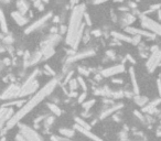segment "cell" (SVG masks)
<instances>
[{
  "label": "cell",
  "mask_w": 161,
  "mask_h": 141,
  "mask_svg": "<svg viewBox=\"0 0 161 141\" xmlns=\"http://www.w3.org/2000/svg\"><path fill=\"white\" fill-rule=\"evenodd\" d=\"M58 83H60V78L58 77H53L52 80H50L48 83L45 84L44 86L40 88L39 92L36 94H34L29 100H27L26 105L23 106L22 108H20L18 111L14 114V116L12 117V119L10 120L7 126L5 127L3 129H1V136L5 137L6 136V131L7 130H9V129H12L14 126H18L20 124V120L23 118V117H26L30 111H32L33 109L36 108V106L39 105L40 103H42L43 100L49 97L53 93V90L55 89V87L58 86Z\"/></svg>",
  "instance_id": "obj_1"
},
{
  "label": "cell",
  "mask_w": 161,
  "mask_h": 141,
  "mask_svg": "<svg viewBox=\"0 0 161 141\" xmlns=\"http://www.w3.org/2000/svg\"><path fill=\"white\" fill-rule=\"evenodd\" d=\"M85 13H86V5L78 3L72 9L71 16L68 19L65 43L75 51L77 50L80 42H83V35L86 29V24L83 22Z\"/></svg>",
  "instance_id": "obj_2"
},
{
  "label": "cell",
  "mask_w": 161,
  "mask_h": 141,
  "mask_svg": "<svg viewBox=\"0 0 161 141\" xmlns=\"http://www.w3.org/2000/svg\"><path fill=\"white\" fill-rule=\"evenodd\" d=\"M61 40L62 38L60 34H49L48 36H45L44 40H42L40 43V51L42 52L44 60H48L55 54L54 48L60 43Z\"/></svg>",
  "instance_id": "obj_3"
},
{
  "label": "cell",
  "mask_w": 161,
  "mask_h": 141,
  "mask_svg": "<svg viewBox=\"0 0 161 141\" xmlns=\"http://www.w3.org/2000/svg\"><path fill=\"white\" fill-rule=\"evenodd\" d=\"M140 18V24L141 28H144V30H147L149 32H151L152 34L156 35H161V23L157 22L155 20H152L151 18H149L148 16L142 14L139 17Z\"/></svg>",
  "instance_id": "obj_4"
},
{
  "label": "cell",
  "mask_w": 161,
  "mask_h": 141,
  "mask_svg": "<svg viewBox=\"0 0 161 141\" xmlns=\"http://www.w3.org/2000/svg\"><path fill=\"white\" fill-rule=\"evenodd\" d=\"M20 93H21V85L16 83H11L6 89L1 94V99L2 102H11V100L19 99Z\"/></svg>",
  "instance_id": "obj_5"
},
{
  "label": "cell",
  "mask_w": 161,
  "mask_h": 141,
  "mask_svg": "<svg viewBox=\"0 0 161 141\" xmlns=\"http://www.w3.org/2000/svg\"><path fill=\"white\" fill-rule=\"evenodd\" d=\"M18 128H19V132L23 136L26 141H44L41 135L34 128H31L24 124H19Z\"/></svg>",
  "instance_id": "obj_6"
},
{
  "label": "cell",
  "mask_w": 161,
  "mask_h": 141,
  "mask_svg": "<svg viewBox=\"0 0 161 141\" xmlns=\"http://www.w3.org/2000/svg\"><path fill=\"white\" fill-rule=\"evenodd\" d=\"M53 13L51 12V11H49V12H46L44 14V16H42L40 19H38L36 21H34L33 23H31L29 27H27L26 30H24V33L26 34H30V33L34 32V31H36V30H40L42 29L43 27L46 24V22H48L50 19H53Z\"/></svg>",
  "instance_id": "obj_7"
},
{
  "label": "cell",
  "mask_w": 161,
  "mask_h": 141,
  "mask_svg": "<svg viewBox=\"0 0 161 141\" xmlns=\"http://www.w3.org/2000/svg\"><path fill=\"white\" fill-rule=\"evenodd\" d=\"M94 55H95V50H93V49H86V50H83L80 52H76L72 56H66L64 65L70 67V65L77 62L78 60H84V58H90V56H94Z\"/></svg>",
  "instance_id": "obj_8"
},
{
  "label": "cell",
  "mask_w": 161,
  "mask_h": 141,
  "mask_svg": "<svg viewBox=\"0 0 161 141\" xmlns=\"http://www.w3.org/2000/svg\"><path fill=\"white\" fill-rule=\"evenodd\" d=\"M160 64H161V49L159 48L158 50L151 52L150 56L147 60L146 67H147L149 73H153Z\"/></svg>",
  "instance_id": "obj_9"
},
{
  "label": "cell",
  "mask_w": 161,
  "mask_h": 141,
  "mask_svg": "<svg viewBox=\"0 0 161 141\" xmlns=\"http://www.w3.org/2000/svg\"><path fill=\"white\" fill-rule=\"evenodd\" d=\"M124 107L122 103H118V104H114V105H110V106H105L103 108V110L99 112V116H98V118L100 120H103V119H106L107 117H109V116H113L115 115L116 112H118L120 109Z\"/></svg>",
  "instance_id": "obj_10"
},
{
  "label": "cell",
  "mask_w": 161,
  "mask_h": 141,
  "mask_svg": "<svg viewBox=\"0 0 161 141\" xmlns=\"http://www.w3.org/2000/svg\"><path fill=\"white\" fill-rule=\"evenodd\" d=\"M126 33H128L129 35L131 36H135V35H138V36H145L147 39H150V40H156L157 35L152 34L151 32H149L147 30L144 29H138V28H134V27H129V28H126L124 29Z\"/></svg>",
  "instance_id": "obj_11"
},
{
  "label": "cell",
  "mask_w": 161,
  "mask_h": 141,
  "mask_svg": "<svg viewBox=\"0 0 161 141\" xmlns=\"http://www.w3.org/2000/svg\"><path fill=\"white\" fill-rule=\"evenodd\" d=\"M125 70H126L125 64H117V65H114V66H109V67L107 68H104V70H100L99 74L103 77H112L117 75V74L124 73Z\"/></svg>",
  "instance_id": "obj_12"
},
{
  "label": "cell",
  "mask_w": 161,
  "mask_h": 141,
  "mask_svg": "<svg viewBox=\"0 0 161 141\" xmlns=\"http://www.w3.org/2000/svg\"><path fill=\"white\" fill-rule=\"evenodd\" d=\"M14 110L11 107H1V112H0V122H1V129H3L7 126V124L12 119L14 116Z\"/></svg>",
  "instance_id": "obj_13"
},
{
  "label": "cell",
  "mask_w": 161,
  "mask_h": 141,
  "mask_svg": "<svg viewBox=\"0 0 161 141\" xmlns=\"http://www.w3.org/2000/svg\"><path fill=\"white\" fill-rule=\"evenodd\" d=\"M95 96H102L103 98H109V99H114V94L115 90H113L108 85H105L103 87H98L95 88L93 92Z\"/></svg>",
  "instance_id": "obj_14"
},
{
  "label": "cell",
  "mask_w": 161,
  "mask_h": 141,
  "mask_svg": "<svg viewBox=\"0 0 161 141\" xmlns=\"http://www.w3.org/2000/svg\"><path fill=\"white\" fill-rule=\"evenodd\" d=\"M42 60H44L43 58V54H42V52L40 51H36L34 53L31 54V58H30L29 61L27 62H23V70H26V68L30 67V66H33V65L38 64L39 62H41Z\"/></svg>",
  "instance_id": "obj_15"
},
{
  "label": "cell",
  "mask_w": 161,
  "mask_h": 141,
  "mask_svg": "<svg viewBox=\"0 0 161 141\" xmlns=\"http://www.w3.org/2000/svg\"><path fill=\"white\" fill-rule=\"evenodd\" d=\"M136 18H137V17L134 16V14L130 12L122 13V16L119 17V24L124 28V29L129 28L130 24H132V23L136 21Z\"/></svg>",
  "instance_id": "obj_16"
},
{
  "label": "cell",
  "mask_w": 161,
  "mask_h": 141,
  "mask_svg": "<svg viewBox=\"0 0 161 141\" xmlns=\"http://www.w3.org/2000/svg\"><path fill=\"white\" fill-rule=\"evenodd\" d=\"M11 18H12L13 21H14V22L20 27H23V26H26V24L29 23V18H28V16L22 14V13L19 12L18 10L11 12Z\"/></svg>",
  "instance_id": "obj_17"
},
{
  "label": "cell",
  "mask_w": 161,
  "mask_h": 141,
  "mask_svg": "<svg viewBox=\"0 0 161 141\" xmlns=\"http://www.w3.org/2000/svg\"><path fill=\"white\" fill-rule=\"evenodd\" d=\"M161 104V97H158V98H155V99H152L151 102H149L147 105L141 108V111L142 112H146V114H148V115L151 116L155 110H157V106H159Z\"/></svg>",
  "instance_id": "obj_18"
},
{
  "label": "cell",
  "mask_w": 161,
  "mask_h": 141,
  "mask_svg": "<svg viewBox=\"0 0 161 141\" xmlns=\"http://www.w3.org/2000/svg\"><path fill=\"white\" fill-rule=\"evenodd\" d=\"M110 35L113 36L116 41L119 42H127V43H131L132 42V36L126 33H120L118 31H110Z\"/></svg>",
  "instance_id": "obj_19"
},
{
  "label": "cell",
  "mask_w": 161,
  "mask_h": 141,
  "mask_svg": "<svg viewBox=\"0 0 161 141\" xmlns=\"http://www.w3.org/2000/svg\"><path fill=\"white\" fill-rule=\"evenodd\" d=\"M74 129L76 130V131L80 132V133H82V135H84L85 137L90 138L92 141H103L102 139L99 138V137H98V136L94 135L93 132H90V130H86V129L82 128V127H80V126L76 125V124L74 125Z\"/></svg>",
  "instance_id": "obj_20"
},
{
  "label": "cell",
  "mask_w": 161,
  "mask_h": 141,
  "mask_svg": "<svg viewBox=\"0 0 161 141\" xmlns=\"http://www.w3.org/2000/svg\"><path fill=\"white\" fill-rule=\"evenodd\" d=\"M129 70V76H130V80H131V86H132V92L135 95H139V87H138V83H137V78H136V73H135V68L130 66L128 68Z\"/></svg>",
  "instance_id": "obj_21"
},
{
  "label": "cell",
  "mask_w": 161,
  "mask_h": 141,
  "mask_svg": "<svg viewBox=\"0 0 161 141\" xmlns=\"http://www.w3.org/2000/svg\"><path fill=\"white\" fill-rule=\"evenodd\" d=\"M16 6H17V9L19 12H21L22 14L27 16V13L29 12L30 10V3L28 1H23V0H19V1H17L16 2Z\"/></svg>",
  "instance_id": "obj_22"
},
{
  "label": "cell",
  "mask_w": 161,
  "mask_h": 141,
  "mask_svg": "<svg viewBox=\"0 0 161 141\" xmlns=\"http://www.w3.org/2000/svg\"><path fill=\"white\" fill-rule=\"evenodd\" d=\"M27 100L26 99H16V100H11V102H7V103H3L1 107H20L22 108L23 106L26 105Z\"/></svg>",
  "instance_id": "obj_23"
},
{
  "label": "cell",
  "mask_w": 161,
  "mask_h": 141,
  "mask_svg": "<svg viewBox=\"0 0 161 141\" xmlns=\"http://www.w3.org/2000/svg\"><path fill=\"white\" fill-rule=\"evenodd\" d=\"M0 23H1L2 34H9V29H8V26H7L6 16H5V12H3L2 9H0Z\"/></svg>",
  "instance_id": "obj_24"
},
{
  "label": "cell",
  "mask_w": 161,
  "mask_h": 141,
  "mask_svg": "<svg viewBox=\"0 0 161 141\" xmlns=\"http://www.w3.org/2000/svg\"><path fill=\"white\" fill-rule=\"evenodd\" d=\"M134 102L141 108H144L147 104L149 103V98L147 96H141V95H135L134 96Z\"/></svg>",
  "instance_id": "obj_25"
},
{
  "label": "cell",
  "mask_w": 161,
  "mask_h": 141,
  "mask_svg": "<svg viewBox=\"0 0 161 141\" xmlns=\"http://www.w3.org/2000/svg\"><path fill=\"white\" fill-rule=\"evenodd\" d=\"M58 132L60 135L63 136V138H72L75 136V129H71V128H60L58 129Z\"/></svg>",
  "instance_id": "obj_26"
},
{
  "label": "cell",
  "mask_w": 161,
  "mask_h": 141,
  "mask_svg": "<svg viewBox=\"0 0 161 141\" xmlns=\"http://www.w3.org/2000/svg\"><path fill=\"white\" fill-rule=\"evenodd\" d=\"M46 106H48V108L50 109V111L53 114V115L55 116H61L62 114H63V110H62L60 107H58L56 104H53V103H48L46 104Z\"/></svg>",
  "instance_id": "obj_27"
},
{
  "label": "cell",
  "mask_w": 161,
  "mask_h": 141,
  "mask_svg": "<svg viewBox=\"0 0 161 141\" xmlns=\"http://www.w3.org/2000/svg\"><path fill=\"white\" fill-rule=\"evenodd\" d=\"M54 117L51 115H49L48 117H46V119H45L44 121H43V127H44V132L45 133H49V130H50V127L52 126V124L54 122Z\"/></svg>",
  "instance_id": "obj_28"
},
{
  "label": "cell",
  "mask_w": 161,
  "mask_h": 141,
  "mask_svg": "<svg viewBox=\"0 0 161 141\" xmlns=\"http://www.w3.org/2000/svg\"><path fill=\"white\" fill-rule=\"evenodd\" d=\"M1 40H2V45H7V46H11L14 42V39L11 34H1Z\"/></svg>",
  "instance_id": "obj_29"
},
{
  "label": "cell",
  "mask_w": 161,
  "mask_h": 141,
  "mask_svg": "<svg viewBox=\"0 0 161 141\" xmlns=\"http://www.w3.org/2000/svg\"><path fill=\"white\" fill-rule=\"evenodd\" d=\"M75 122H76V125H78L80 127H82V128L86 129V130H90V128H92V126L88 125L85 120H83V119L80 118V117H75L74 118Z\"/></svg>",
  "instance_id": "obj_30"
},
{
  "label": "cell",
  "mask_w": 161,
  "mask_h": 141,
  "mask_svg": "<svg viewBox=\"0 0 161 141\" xmlns=\"http://www.w3.org/2000/svg\"><path fill=\"white\" fill-rule=\"evenodd\" d=\"M161 9V3H157V5H152L150 6L147 10H145L144 12H141L142 14H145V16H148L149 13H152L155 12V11H159Z\"/></svg>",
  "instance_id": "obj_31"
},
{
  "label": "cell",
  "mask_w": 161,
  "mask_h": 141,
  "mask_svg": "<svg viewBox=\"0 0 161 141\" xmlns=\"http://www.w3.org/2000/svg\"><path fill=\"white\" fill-rule=\"evenodd\" d=\"M68 85V90H70V92H76V89L78 88L77 78H72Z\"/></svg>",
  "instance_id": "obj_32"
},
{
  "label": "cell",
  "mask_w": 161,
  "mask_h": 141,
  "mask_svg": "<svg viewBox=\"0 0 161 141\" xmlns=\"http://www.w3.org/2000/svg\"><path fill=\"white\" fill-rule=\"evenodd\" d=\"M95 103H96V99H95V98H92V99L86 100V102L83 104L84 110H85V111H88V110H90V109L95 105Z\"/></svg>",
  "instance_id": "obj_33"
},
{
  "label": "cell",
  "mask_w": 161,
  "mask_h": 141,
  "mask_svg": "<svg viewBox=\"0 0 161 141\" xmlns=\"http://www.w3.org/2000/svg\"><path fill=\"white\" fill-rule=\"evenodd\" d=\"M77 70L80 76H90V68L86 67V66H78Z\"/></svg>",
  "instance_id": "obj_34"
},
{
  "label": "cell",
  "mask_w": 161,
  "mask_h": 141,
  "mask_svg": "<svg viewBox=\"0 0 161 141\" xmlns=\"http://www.w3.org/2000/svg\"><path fill=\"white\" fill-rule=\"evenodd\" d=\"M43 72H44V74L45 75H48V76H54L55 77V72L53 70V68H52L49 64L44 65V67H43Z\"/></svg>",
  "instance_id": "obj_35"
},
{
  "label": "cell",
  "mask_w": 161,
  "mask_h": 141,
  "mask_svg": "<svg viewBox=\"0 0 161 141\" xmlns=\"http://www.w3.org/2000/svg\"><path fill=\"white\" fill-rule=\"evenodd\" d=\"M118 140L119 141H128V132H127V127L125 126V130H122L118 136Z\"/></svg>",
  "instance_id": "obj_36"
},
{
  "label": "cell",
  "mask_w": 161,
  "mask_h": 141,
  "mask_svg": "<svg viewBox=\"0 0 161 141\" xmlns=\"http://www.w3.org/2000/svg\"><path fill=\"white\" fill-rule=\"evenodd\" d=\"M33 7H34L36 9L39 10V11H43V10L45 9V8H44V2H42V1H40V0H36V1H34V2H33Z\"/></svg>",
  "instance_id": "obj_37"
},
{
  "label": "cell",
  "mask_w": 161,
  "mask_h": 141,
  "mask_svg": "<svg viewBox=\"0 0 161 141\" xmlns=\"http://www.w3.org/2000/svg\"><path fill=\"white\" fill-rule=\"evenodd\" d=\"M77 80H78V85H80V88L83 89V92H86V90H87V85H86V83H85V80H84L83 76H78Z\"/></svg>",
  "instance_id": "obj_38"
},
{
  "label": "cell",
  "mask_w": 161,
  "mask_h": 141,
  "mask_svg": "<svg viewBox=\"0 0 161 141\" xmlns=\"http://www.w3.org/2000/svg\"><path fill=\"white\" fill-rule=\"evenodd\" d=\"M49 115H41V116H39V117H36L34 120H33V124L34 125H40V124H43V121H44L45 119H46V117H48Z\"/></svg>",
  "instance_id": "obj_39"
},
{
  "label": "cell",
  "mask_w": 161,
  "mask_h": 141,
  "mask_svg": "<svg viewBox=\"0 0 161 141\" xmlns=\"http://www.w3.org/2000/svg\"><path fill=\"white\" fill-rule=\"evenodd\" d=\"M134 115L137 117V118L140 120V121H142L144 124H147V120H146V116L141 115V112L138 111V110H134Z\"/></svg>",
  "instance_id": "obj_40"
},
{
  "label": "cell",
  "mask_w": 161,
  "mask_h": 141,
  "mask_svg": "<svg viewBox=\"0 0 161 141\" xmlns=\"http://www.w3.org/2000/svg\"><path fill=\"white\" fill-rule=\"evenodd\" d=\"M73 74H74V70H71V72H68L66 75L64 76V80H63V85H66V84L70 83V80H72V76H73Z\"/></svg>",
  "instance_id": "obj_41"
},
{
  "label": "cell",
  "mask_w": 161,
  "mask_h": 141,
  "mask_svg": "<svg viewBox=\"0 0 161 141\" xmlns=\"http://www.w3.org/2000/svg\"><path fill=\"white\" fill-rule=\"evenodd\" d=\"M105 53H106V58L112 60V61H114V60L116 58V53H115V51H113V50H107Z\"/></svg>",
  "instance_id": "obj_42"
},
{
  "label": "cell",
  "mask_w": 161,
  "mask_h": 141,
  "mask_svg": "<svg viewBox=\"0 0 161 141\" xmlns=\"http://www.w3.org/2000/svg\"><path fill=\"white\" fill-rule=\"evenodd\" d=\"M86 96H87V93H86V92H83V93L80 94V96L77 97V102H78V103L82 104V105H83V104L85 103V99H86Z\"/></svg>",
  "instance_id": "obj_43"
},
{
  "label": "cell",
  "mask_w": 161,
  "mask_h": 141,
  "mask_svg": "<svg viewBox=\"0 0 161 141\" xmlns=\"http://www.w3.org/2000/svg\"><path fill=\"white\" fill-rule=\"evenodd\" d=\"M125 60H126V62H129V63H131L132 65H135L137 62H136V58H132L131 55L129 54H126V56H125Z\"/></svg>",
  "instance_id": "obj_44"
},
{
  "label": "cell",
  "mask_w": 161,
  "mask_h": 141,
  "mask_svg": "<svg viewBox=\"0 0 161 141\" xmlns=\"http://www.w3.org/2000/svg\"><path fill=\"white\" fill-rule=\"evenodd\" d=\"M84 20H85V24H86V26L92 27V24H93V23H92V20H90V16L87 12L84 14Z\"/></svg>",
  "instance_id": "obj_45"
},
{
  "label": "cell",
  "mask_w": 161,
  "mask_h": 141,
  "mask_svg": "<svg viewBox=\"0 0 161 141\" xmlns=\"http://www.w3.org/2000/svg\"><path fill=\"white\" fill-rule=\"evenodd\" d=\"M90 35H92V34H90V31L85 29V32H84V35H83V42H84V43H87V42L90 41Z\"/></svg>",
  "instance_id": "obj_46"
},
{
  "label": "cell",
  "mask_w": 161,
  "mask_h": 141,
  "mask_svg": "<svg viewBox=\"0 0 161 141\" xmlns=\"http://www.w3.org/2000/svg\"><path fill=\"white\" fill-rule=\"evenodd\" d=\"M90 34L93 35V36H95V38H99V36L103 35V32H102V30H99V29H95V30H93V31H90Z\"/></svg>",
  "instance_id": "obj_47"
},
{
  "label": "cell",
  "mask_w": 161,
  "mask_h": 141,
  "mask_svg": "<svg viewBox=\"0 0 161 141\" xmlns=\"http://www.w3.org/2000/svg\"><path fill=\"white\" fill-rule=\"evenodd\" d=\"M11 58H3L2 62H1V67H3V66H8V65L11 64Z\"/></svg>",
  "instance_id": "obj_48"
},
{
  "label": "cell",
  "mask_w": 161,
  "mask_h": 141,
  "mask_svg": "<svg viewBox=\"0 0 161 141\" xmlns=\"http://www.w3.org/2000/svg\"><path fill=\"white\" fill-rule=\"evenodd\" d=\"M66 33H68V26L61 24V26H60V35L66 34Z\"/></svg>",
  "instance_id": "obj_49"
},
{
  "label": "cell",
  "mask_w": 161,
  "mask_h": 141,
  "mask_svg": "<svg viewBox=\"0 0 161 141\" xmlns=\"http://www.w3.org/2000/svg\"><path fill=\"white\" fill-rule=\"evenodd\" d=\"M127 6L129 7V9L130 10H137L138 9V6H137V3L136 2H132V1H130V2H127Z\"/></svg>",
  "instance_id": "obj_50"
},
{
  "label": "cell",
  "mask_w": 161,
  "mask_h": 141,
  "mask_svg": "<svg viewBox=\"0 0 161 141\" xmlns=\"http://www.w3.org/2000/svg\"><path fill=\"white\" fill-rule=\"evenodd\" d=\"M157 88H158L159 96L161 97V75L160 77H158V80H157Z\"/></svg>",
  "instance_id": "obj_51"
},
{
  "label": "cell",
  "mask_w": 161,
  "mask_h": 141,
  "mask_svg": "<svg viewBox=\"0 0 161 141\" xmlns=\"http://www.w3.org/2000/svg\"><path fill=\"white\" fill-rule=\"evenodd\" d=\"M112 83L117 84V85H122V84H124V80H122V78H113Z\"/></svg>",
  "instance_id": "obj_52"
},
{
  "label": "cell",
  "mask_w": 161,
  "mask_h": 141,
  "mask_svg": "<svg viewBox=\"0 0 161 141\" xmlns=\"http://www.w3.org/2000/svg\"><path fill=\"white\" fill-rule=\"evenodd\" d=\"M113 120H115L116 122L120 121V114L119 112H116L115 115H113Z\"/></svg>",
  "instance_id": "obj_53"
},
{
  "label": "cell",
  "mask_w": 161,
  "mask_h": 141,
  "mask_svg": "<svg viewBox=\"0 0 161 141\" xmlns=\"http://www.w3.org/2000/svg\"><path fill=\"white\" fill-rule=\"evenodd\" d=\"M16 141H26L24 140V138H23V136L21 135V133H20V132H18V133H17L16 135Z\"/></svg>",
  "instance_id": "obj_54"
},
{
  "label": "cell",
  "mask_w": 161,
  "mask_h": 141,
  "mask_svg": "<svg viewBox=\"0 0 161 141\" xmlns=\"http://www.w3.org/2000/svg\"><path fill=\"white\" fill-rule=\"evenodd\" d=\"M52 21H53V23H60L61 22V18H60V16H54Z\"/></svg>",
  "instance_id": "obj_55"
},
{
  "label": "cell",
  "mask_w": 161,
  "mask_h": 141,
  "mask_svg": "<svg viewBox=\"0 0 161 141\" xmlns=\"http://www.w3.org/2000/svg\"><path fill=\"white\" fill-rule=\"evenodd\" d=\"M110 14H112V20H113L114 22H117V21H118V19H117V16L115 14V13H114L113 10L110 11Z\"/></svg>",
  "instance_id": "obj_56"
},
{
  "label": "cell",
  "mask_w": 161,
  "mask_h": 141,
  "mask_svg": "<svg viewBox=\"0 0 161 141\" xmlns=\"http://www.w3.org/2000/svg\"><path fill=\"white\" fill-rule=\"evenodd\" d=\"M68 97L70 98H75V97H78L77 93L76 92H70V94H68Z\"/></svg>",
  "instance_id": "obj_57"
},
{
  "label": "cell",
  "mask_w": 161,
  "mask_h": 141,
  "mask_svg": "<svg viewBox=\"0 0 161 141\" xmlns=\"http://www.w3.org/2000/svg\"><path fill=\"white\" fill-rule=\"evenodd\" d=\"M102 78H103V76H102L100 74H97V75H95V77H94V80H96V82H100Z\"/></svg>",
  "instance_id": "obj_58"
},
{
  "label": "cell",
  "mask_w": 161,
  "mask_h": 141,
  "mask_svg": "<svg viewBox=\"0 0 161 141\" xmlns=\"http://www.w3.org/2000/svg\"><path fill=\"white\" fill-rule=\"evenodd\" d=\"M82 116H83L84 118H87V117L90 118V111H85V110H84V111L82 112Z\"/></svg>",
  "instance_id": "obj_59"
},
{
  "label": "cell",
  "mask_w": 161,
  "mask_h": 141,
  "mask_svg": "<svg viewBox=\"0 0 161 141\" xmlns=\"http://www.w3.org/2000/svg\"><path fill=\"white\" fill-rule=\"evenodd\" d=\"M51 141H61V140H60V137L52 135V136H51Z\"/></svg>",
  "instance_id": "obj_60"
},
{
  "label": "cell",
  "mask_w": 161,
  "mask_h": 141,
  "mask_svg": "<svg viewBox=\"0 0 161 141\" xmlns=\"http://www.w3.org/2000/svg\"><path fill=\"white\" fill-rule=\"evenodd\" d=\"M157 13H158V19L161 21V9L159 10V11H158V12H157Z\"/></svg>",
  "instance_id": "obj_61"
},
{
  "label": "cell",
  "mask_w": 161,
  "mask_h": 141,
  "mask_svg": "<svg viewBox=\"0 0 161 141\" xmlns=\"http://www.w3.org/2000/svg\"><path fill=\"white\" fill-rule=\"evenodd\" d=\"M100 3H104L103 1H95V2H93V5H100Z\"/></svg>",
  "instance_id": "obj_62"
},
{
  "label": "cell",
  "mask_w": 161,
  "mask_h": 141,
  "mask_svg": "<svg viewBox=\"0 0 161 141\" xmlns=\"http://www.w3.org/2000/svg\"><path fill=\"white\" fill-rule=\"evenodd\" d=\"M1 141H6V137H1Z\"/></svg>",
  "instance_id": "obj_63"
},
{
  "label": "cell",
  "mask_w": 161,
  "mask_h": 141,
  "mask_svg": "<svg viewBox=\"0 0 161 141\" xmlns=\"http://www.w3.org/2000/svg\"><path fill=\"white\" fill-rule=\"evenodd\" d=\"M140 141H141V140H140Z\"/></svg>",
  "instance_id": "obj_64"
}]
</instances>
